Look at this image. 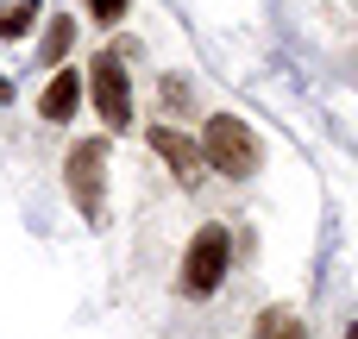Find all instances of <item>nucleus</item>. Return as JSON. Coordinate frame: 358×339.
<instances>
[{
  "label": "nucleus",
  "mask_w": 358,
  "mask_h": 339,
  "mask_svg": "<svg viewBox=\"0 0 358 339\" xmlns=\"http://www.w3.org/2000/svg\"><path fill=\"white\" fill-rule=\"evenodd\" d=\"M201 164L220 170V176H233V182H245V176H258L264 145H258V132H252L239 113H214V120L201 126Z\"/></svg>",
  "instance_id": "obj_1"
},
{
  "label": "nucleus",
  "mask_w": 358,
  "mask_h": 339,
  "mask_svg": "<svg viewBox=\"0 0 358 339\" xmlns=\"http://www.w3.org/2000/svg\"><path fill=\"white\" fill-rule=\"evenodd\" d=\"M63 189L88 226H107V138H76L63 157Z\"/></svg>",
  "instance_id": "obj_2"
},
{
  "label": "nucleus",
  "mask_w": 358,
  "mask_h": 339,
  "mask_svg": "<svg viewBox=\"0 0 358 339\" xmlns=\"http://www.w3.org/2000/svg\"><path fill=\"white\" fill-rule=\"evenodd\" d=\"M227 258H233V239H227V226L220 220H208L195 239H189V252H182V296H214L220 289V277H227Z\"/></svg>",
  "instance_id": "obj_3"
},
{
  "label": "nucleus",
  "mask_w": 358,
  "mask_h": 339,
  "mask_svg": "<svg viewBox=\"0 0 358 339\" xmlns=\"http://www.w3.org/2000/svg\"><path fill=\"white\" fill-rule=\"evenodd\" d=\"M88 88H94V107H101V120H107L113 132H126V126H132V82H126V63H120V50H101V57H94V69H88Z\"/></svg>",
  "instance_id": "obj_4"
},
{
  "label": "nucleus",
  "mask_w": 358,
  "mask_h": 339,
  "mask_svg": "<svg viewBox=\"0 0 358 339\" xmlns=\"http://www.w3.org/2000/svg\"><path fill=\"white\" fill-rule=\"evenodd\" d=\"M151 151L176 170V182H182V189H201L208 164H201V145H195V138H182L176 126H151Z\"/></svg>",
  "instance_id": "obj_5"
},
{
  "label": "nucleus",
  "mask_w": 358,
  "mask_h": 339,
  "mask_svg": "<svg viewBox=\"0 0 358 339\" xmlns=\"http://www.w3.org/2000/svg\"><path fill=\"white\" fill-rule=\"evenodd\" d=\"M76 107H82V75H76V69H57V75L44 82V94H38V113H44L50 126H69Z\"/></svg>",
  "instance_id": "obj_6"
},
{
  "label": "nucleus",
  "mask_w": 358,
  "mask_h": 339,
  "mask_svg": "<svg viewBox=\"0 0 358 339\" xmlns=\"http://www.w3.org/2000/svg\"><path fill=\"white\" fill-rule=\"evenodd\" d=\"M69 44H76V25H69V19H50V25H44V44H38V63H44V69H63Z\"/></svg>",
  "instance_id": "obj_7"
},
{
  "label": "nucleus",
  "mask_w": 358,
  "mask_h": 339,
  "mask_svg": "<svg viewBox=\"0 0 358 339\" xmlns=\"http://www.w3.org/2000/svg\"><path fill=\"white\" fill-rule=\"evenodd\" d=\"M252 333L258 339H308V327H302V315H289V308H264Z\"/></svg>",
  "instance_id": "obj_8"
},
{
  "label": "nucleus",
  "mask_w": 358,
  "mask_h": 339,
  "mask_svg": "<svg viewBox=\"0 0 358 339\" xmlns=\"http://www.w3.org/2000/svg\"><path fill=\"white\" fill-rule=\"evenodd\" d=\"M31 19H38V0H6V6H0V44L25 38V31H31Z\"/></svg>",
  "instance_id": "obj_9"
},
{
  "label": "nucleus",
  "mask_w": 358,
  "mask_h": 339,
  "mask_svg": "<svg viewBox=\"0 0 358 339\" xmlns=\"http://www.w3.org/2000/svg\"><path fill=\"white\" fill-rule=\"evenodd\" d=\"M88 19L94 25H120L126 19V0H88Z\"/></svg>",
  "instance_id": "obj_10"
},
{
  "label": "nucleus",
  "mask_w": 358,
  "mask_h": 339,
  "mask_svg": "<svg viewBox=\"0 0 358 339\" xmlns=\"http://www.w3.org/2000/svg\"><path fill=\"white\" fill-rule=\"evenodd\" d=\"M6 101H13V75H0V107H6Z\"/></svg>",
  "instance_id": "obj_11"
},
{
  "label": "nucleus",
  "mask_w": 358,
  "mask_h": 339,
  "mask_svg": "<svg viewBox=\"0 0 358 339\" xmlns=\"http://www.w3.org/2000/svg\"><path fill=\"white\" fill-rule=\"evenodd\" d=\"M346 339H358V321H352V333H346Z\"/></svg>",
  "instance_id": "obj_12"
}]
</instances>
